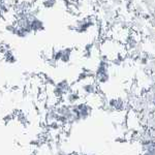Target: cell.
Returning <instances> with one entry per match:
<instances>
[{
    "label": "cell",
    "mask_w": 155,
    "mask_h": 155,
    "mask_svg": "<svg viewBox=\"0 0 155 155\" xmlns=\"http://www.w3.org/2000/svg\"><path fill=\"white\" fill-rule=\"evenodd\" d=\"M39 1V5L44 9H52L56 6L58 0H37Z\"/></svg>",
    "instance_id": "obj_2"
},
{
    "label": "cell",
    "mask_w": 155,
    "mask_h": 155,
    "mask_svg": "<svg viewBox=\"0 0 155 155\" xmlns=\"http://www.w3.org/2000/svg\"><path fill=\"white\" fill-rule=\"evenodd\" d=\"M125 126L127 127V129L134 132H141L145 127L142 124L141 121V115L137 111L134 109H129L126 112V116H125Z\"/></svg>",
    "instance_id": "obj_1"
},
{
    "label": "cell",
    "mask_w": 155,
    "mask_h": 155,
    "mask_svg": "<svg viewBox=\"0 0 155 155\" xmlns=\"http://www.w3.org/2000/svg\"><path fill=\"white\" fill-rule=\"evenodd\" d=\"M69 56H71V50L67 49V50H64L62 51V56H61V59L63 62H67L69 60Z\"/></svg>",
    "instance_id": "obj_3"
}]
</instances>
